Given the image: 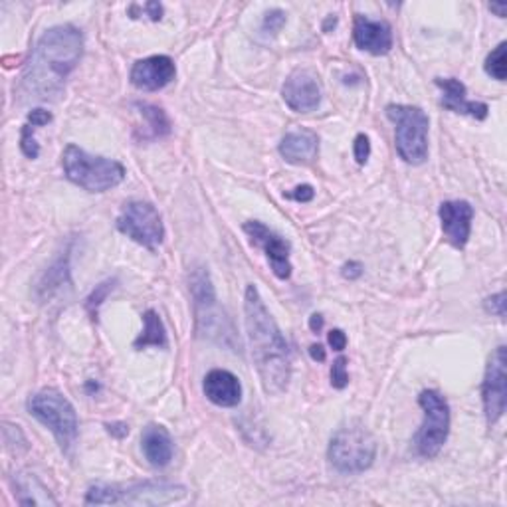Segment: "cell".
Wrapping results in <instances>:
<instances>
[{"mask_svg": "<svg viewBox=\"0 0 507 507\" xmlns=\"http://www.w3.org/2000/svg\"><path fill=\"white\" fill-rule=\"evenodd\" d=\"M82 54L84 36L78 28L62 25L46 30L26 65L22 94L36 102L56 99L64 90L65 78L78 65Z\"/></svg>", "mask_w": 507, "mask_h": 507, "instance_id": "6da1fadb", "label": "cell"}, {"mask_svg": "<svg viewBox=\"0 0 507 507\" xmlns=\"http://www.w3.org/2000/svg\"><path fill=\"white\" fill-rule=\"evenodd\" d=\"M244 322L252 361L256 365L263 393L282 394L292 379L290 347L263 303L258 288L252 283L244 293Z\"/></svg>", "mask_w": 507, "mask_h": 507, "instance_id": "7a4b0ae2", "label": "cell"}, {"mask_svg": "<svg viewBox=\"0 0 507 507\" xmlns=\"http://www.w3.org/2000/svg\"><path fill=\"white\" fill-rule=\"evenodd\" d=\"M186 498L181 483L145 480L129 483H95L85 493L87 505H169Z\"/></svg>", "mask_w": 507, "mask_h": 507, "instance_id": "3957f363", "label": "cell"}, {"mask_svg": "<svg viewBox=\"0 0 507 507\" xmlns=\"http://www.w3.org/2000/svg\"><path fill=\"white\" fill-rule=\"evenodd\" d=\"M62 167L68 181L87 193L112 191L125 179L124 164L107 157L90 155L78 145H68L64 149Z\"/></svg>", "mask_w": 507, "mask_h": 507, "instance_id": "277c9868", "label": "cell"}, {"mask_svg": "<svg viewBox=\"0 0 507 507\" xmlns=\"http://www.w3.org/2000/svg\"><path fill=\"white\" fill-rule=\"evenodd\" d=\"M28 413L46 426L64 454H72L78 442L80 422L74 404L56 389H42L28 399Z\"/></svg>", "mask_w": 507, "mask_h": 507, "instance_id": "5b68a950", "label": "cell"}, {"mask_svg": "<svg viewBox=\"0 0 507 507\" xmlns=\"http://www.w3.org/2000/svg\"><path fill=\"white\" fill-rule=\"evenodd\" d=\"M327 458L339 473L357 476V473L367 472L377 458V440L363 424L351 422L341 426L333 434L327 448Z\"/></svg>", "mask_w": 507, "mask_h": 507, "instance_id": "8992f818", "label": "cell"}, {"mask_svg": "<svg viewBox=\"0 0 507 507\" xmlns=\"http://www.w3.org/2000/svg\"><path fill=\"white\" fill-rule=\"evenodd\" d=\"M387 117L394 124L399 157L409 164H422L428 159V115L416 105L391 104Z\"/></svg>", "mask_w": 507, "mask_h": 507, "instance_id": "52a82bcc", "label": "cell"}, {"mask_svg": "<svg viewBox=\"0 0 507 507\" xmlns=\"http://www.w3.org/2000/svg\"><path fill=\"white\" fill-rule=\"evenodd\" d=\"M191 292L194 300L198 333L214 339L223 345L236 347L233 327H230L226 315L220 312L211 275L204 268H196L191 272Z\"/></svg>", "mask_w": 507, "mask_h": 507, "instance_id": "ba28073f", "label": "cell"}, {"mask_svg": "<svg viewBox=\"0 0 507 507\" xmlns=\"http://www.w3.org/2000/svg\"><path fill=\"white\" fill-rule=\"evenodd\" d=\"M418 404L424 413V422L414 436L416 454L432 460L444 448L450 434V406L438 391H422Z\"/></svg>", "mask_w": 507, "mask_h": 507, "instance_id": "9c48e42d", "label": "cell"}, {"mask_svg": "<svg viewBox=\"0 0 507 507\" xmlns=\"http://www.w3.org/2000/svg\"><path fill=\"white\" fill-rule=\"evenodd\" d=\"M117 230L147 250H157L164 240V226L159 211L151 203L131 201L117 216Z\"/></svg>", "mask_w": 507, "mask_h": 507, "instance_id": "30bf717a", "label": "cell"}, {"mask_svg": "<svg viewBox=\"0 0 507 507\" xmlns=\"http://www.w3.org/2000/svg\"><path fill=\"white\" fill-rule=\"evenodd\" d=\"M505 345H500L492 353L486 367V377L482 384L483 413L490 426L500 421L507 404V374H505Z\"/></svg>", "mask_w": 507, "mask_h": 507, "instance_id": "8fae6325", "label": "cell"}, {"mask_svg": "<svg viewBox=\"0 0 507 507\" xmlns=\"http://www.w3.org/2000/svg\"><path fill=\"white\" fill-rule=\"evenodd\" d=\"M322 82L313 70H295L288 75V80L283 82L282 97L285 105H288L295 114H307L313 112L322 104Z\"/></svg>", "mask_w": 507, "mask_h": 507, "instance_id": "7c38bea8", "label": "cell"}, {"mask_svg": "<svg viewBox=\"0 0 507 507\" xmlns=\"http://www.w3.org/2000/svg\"><path fill=\"white\" fill-rule=\"evenodd\" d=\"M244 233L250 236L254 244L260 246L266 252V258L272 266V272L280 280H288L292 275V262H290V244L280 234H275L266 224L258 220H250L244 224Z\"/></svg>", "mask_w": 507, "mask_h": 507, "instance_id": "4fadbf2b", "label": "cell"}, {"mask_svg": "<svg viewBox=\"0 0 507 507\" xmlns=\"http://www.w3.org/2000/svg\"><path fill=\"white\" fill-rule=\"evenodd\" d=\"M438 214L446 240L454 248H464L472 233L473 206L468 201H446L440 204Z\"/></svg>", "mask_w": 507, "mask_h": 507, "instance_id": "5bb4252c", "label": "cell"}, {"mask_svg": "<svg viewBox=\"0 0 507 507\" xmlns=\"http://www.w3.org/2000/svg\"><path fill=\"white\" fill-rule=\"evenodd\" d=\"M176 75L174 62L169 56H151L135 62L131 68V84L143 92H159Z\"/></svg>", "mask_w": 507, "mask_h": 507, "instance_id": "9a60e30c", "label": "cell"}, {"mask_svg": "<svg viewBox=\"0 0 507 507\" xmlns=\"http://www.w3.org/2000/svg\"><path fill=\"white\" fill-rule=\"evenodd\" d=\"M353 40L359 50H365L373 56H384L393 48V30L387 22L357 15L355 26H353Z\"/></svg>", "mask_w": 507, "mask_h": 507, "instance_id": "2e32d148", "label": "cell"}, {"mask_svg": "<svg viewBox=\"0 0 507 507\" xmlns=\"http://www.w3.org/2000/svg\"><path fill=\"white\" fill-rule=\"evenodd\" d=\"M203 389L206 399L223 409H233L242 401V384L236 374L226 369H213L208 373Z\"/></svg>", "mask_w": 507, "mask_h": 507, "instance_id": "e0dca14e", "label": "cell"}, {"mask_svg": "<svg viewBox=\"0 0 507 507\" xmlns=\"http://www.w3.org/2000/svg\"><path fill=\"white\" fill-rule=\"evenodd\" d=\"M436 85L442 90V105L450 112L470 115L478 121H483L490 114L488 104L483 102H470L466 97V85L454 78H436Z\"/></svg>", "mask_w": 507, "mask_h": 507, "instance_id": "ac0fdd59", "label": "cell"}, {"mask_svg": "<svg viewBox=\"0 0 507 507\" xmlns=\"http://www.w3.org/2000/svg\"><path fill=\"white\" fill-rule=\"evenodd\" d=\"M141 450L153 468L169 466L174 454V444L169 430L161 424H149L141 434Z\"/></svg>", "mask_w": 507, "mask_h": 507, "instance_id": "d6986e66", "label": "cell"}, {"mask_svg": "<svg viewBox=\"0 0 507 507\" xmlns=\"http://www.w3.org/2000/svg\"><path fill=\"white\" fill-rule=\"evenodd\" d=\"M319 137L310 129H295L285 134L280 143V155L292 164H310L317 157Z\"/></svg>", "mask_w": 507, "mask_h": 507, "instance_id": "ffe728a7", "label": "cell"}, {"mask_svg": "<svg viewBox=\"0 0 507 507\" xmlns=\"http://www.w3.org/2000/svg\"><path fill=\"white\" fill-rule=\"evenodd\" d=\"M134 347L137 351L147 349V347H159V349L169 347L167 329H164L161 317L155 310H147L145 313H143V332L134 341Z\"/></svg>", "mask_w": 507, "mask_h": 507, "instance_id": "44dd1931", "label": "cell"}, {"mask_svg": "<svg viewBox=\"0 0 507 507\" xmlns=\"http://www.w3.org/2000/svg\"><path fill=\"white\" fill-rule=\"evenodd\" d=\"M143 119L147 121V135L145 139H161L171 134V119L161 107L151 104H135Z\"/></svg>", "mask_w": 507, "mask_h": 507, "instance_id": "7402d4cb", "label": "cell"}, {"mask_svg": "<svg viewBox=\"0 0 507 507\" xmlns=\"http://www.w3.org/2000/svg\"><path fill=\"white\" fill-rule=\"evenodd\" d=\"M42 483L32 478V476H25L16 480V492H18V503L22 505H56L58 502L50 498V493L44 492H35L36 488H40Z\"/></svg>", "mask_w": 507, "mask_h": 507, "instance_id": "603a6c76", "label": "cell"}, {"mask_svg": "<svg viewBox=\"0 0 507 507\" xmlns=\"http://www.w3.org/2000/svg\"><path fill=\"white\" fill-rule=\"evenodd\" d=\"M65 275H68V256L60 258L56 263H54V266L48 270L46 278H44V282L38 285L42 297H52V293L64 283Z\"/></svg>", "mask_w": 507, "mask_h": 507, "instance_id": "cb8c5ba5", "label": "cell"}, {"mask_svg": "<svg viewBox=\"0 0 507 507\" xmlns=\"http://www.w3.org/2000/svg\"><path fill=\"white\" fill-rule=\"evenodd\" d=\"M483 68H486V74L492 75L493 80H498V82L505 80V75H507V44L505 42L498 44V48L492 50V54L486 58V64H483Z\"/></svg>", "mask_w": 507, "mask_h": 507, "instance_id": "d4e9b609", "label": "cell"}, {"mask_svg": "<svg viewBox=\"0 0 507 507\" xmlns=\"http://www.w3.org/2000/svg\"><path fill=\"white\" fill-rule=\"evenodd\" d=\"M114 288H115V280H105V282H102L99 285H95V290L85 300V310L90 312V315L94 319L97 317V310L107 300V295L114 292Z\"/></svg>", "mask_w": 507, "mask_h": 507, "instance_id": "484cf974", "label": "cell"}, {"mask_svg": "<svg viewBox=\"0 0 507 507\" xmlns=\"http://www.w3.org/2000/svg\"><path fill=\"white\" fill-rule=\"evenodd\" d=\"M35 125H30L26 121V125L22 127V134H20V151L25 153L28 159H38L40 155V147L35 139Z\"/></svg>", "mask_w": 507, "mask_h": 507, "instance_id": "4316f807", "label": "cell"}, {"mask_svg": "<svg viewBox=\"0 0 507 507\" xmlns=\"http://www.w3.org/2000/svg\"><path fill=\"white\" fill-rule=\"evenodd\" d=\"M285 25V13L280 8H272L263 15V22H262V30L266 35H278V32L283 28Z\"/></svg>", "mask_w": 507, "mask_h": 507, "instance_id": "83f0119b", "label": "cell"}, {"mask_svg": "<svg viewBox=\"0 0 507 507\" xmlns=\"http://www.w3.org/2000/svg\"><path fill=\"white\" fill-rule=\"evenodd\" d=\"M332 384L335 389H345L349 384V373H347V359L339 357L332 367Z\"/></svg>", "mask_w": 507, "mask_h": 507, "instance_id": "f1b7e54d", "label": "cell"}, {"mask_svg": "<svg viewBox=\"0 0 507 507\" xmlns=\"http://www.w3.org/2000/svg\"><path fill=\"white\" fill-rule=\"evenodd\" d=\"M353 155H355V161L359 164H365L369 161V157H371V143H369L367 135L359 134L355 137V143H353Z\"/></svg>", "mask_w": 507, "mask_h": 507, "instance_id": "f546056e", "label": "cell"}, {"mask_svg": "<svg viewBox=\"0 0 507 507\" xmlns=\"http://www.w3.org/2000/svg\"><path fill=\"white\" fill-rule=\"evenodd\" d=\"M486 310L493 315H498V317H505V293L500 292V293H495L492 297H488L486 300Z\"/></svg>", "mask_w": 507, "mask_h": 507, "instance_id": "4dcf8cb0", "label": "cell"}, {"mask_svg": "<svg viewBox=\"0 0 507 507\" xmlns=\"http://www.w3.org/2000/svg\"><path fill=\"white\" fill-rule=\"evenodd\" d=\"M50 121H52V114L46 112V109H32V114L28 115V124L35 127L48 125Z\"/></svg>", "mask_w": 507, "mask_h": 507, "instance_id": "1f68e13d", "label": "cell"}, {"mask_svg": "<svg viewBox=\"0 0 507 507\" xmlns=\"http://www.w3.org/2000/svg\"><path fill=\"white\" fill-rule=\"evenodd\" d=\"M288 196L295 198L297 203H310V201H313L315 191H313V186H310V184H302V186H297V189L293 193H290Z\"/></svg>", "mask_w": 507, "mask_h": 507, "instance_id": "d6a6232c", "label": "cell"}, {"mask_svg": "<svg viewBox=\"0 0 507 507\" xmlns=\"http://www.w3.org/2000/svg\"><path fill=\"white\" fill-rule=\"evenodd\" d=\"M363 270H365V268H363L361 262L351 260V262L345 263L343 270H341V273H343V278H347V280H359L363 275Z\"/></svg>", "mask_w": 507, "mask_h": 507, "instance_id": "836d02e7", "label": "cell"}, {"mask_svg": "<svg viewBox=\"0 0 507 507\" xmlns=\"http://www.w3.org/2000/svg\"><path fill=\"white\" fill-rule=\"evenodd\" d=\"M329 345L333 347V351H343L347 347V335L341 332V329H333L329 333Z\"/></svg>", "mask_w": 507, "mask_h": 507, "instance_id": "e575fe53", "label": "cell"}, {"mask_svg": "<svg viewBox=\"0 0 507 507\" xmlns=\"http://www.w3.org/2000/svg\"><path fill=\"white\" fill-rule=\"evenodd\" d=\"M107 432L115 436V438H124L129 434V426L125 422H114V424H107Z\"/></svg>", "mask_w": 507, "mask_h": 507, "instance_id": "d590c367", "label": "cell"}, {"mask_svg": "<svg viewBox=\"0 0 507 507\" xmlns=\"http://www.w3.org/2000/svg\"><path fill=\"white\" fill-rule=\"evenodd\" d=\"M145 10L149 13V18L151 20H161V15H163V6L159 3H147L145 5Z\"/></svg>", "mask_w": 507, "mask_h": 507, "instance_id": "8d00e7d4", "label": "cell"}, {"mask_svg": "<svg viewBox=\"0 0 507 507\" xmlns=\"http://www.w3.org/2000/svg\"><path fill=\"white\" fill-rule=\"evenodd\" d=\"M310 355H312V359L317 361V363H323V361L327 359V353H325L323 345H312V347H310Z\"/></svg>", "mask_w": 507, "mask_h": 507, "instance_id": "74e56055", "label": "cell"}, {"mask_svg": "<svg viewBox=\"0 0 507 507\" xmlns=\"http://www.w3.org/2000/svg\"><path fill=\"white\" fill-rule=\"evenodd\" d=\"M322 327H323V317L319 313H313L310 317V329L313 333H319V332H322Z\"/></svg>", "mask_w": 507, "mask_h": 507, "instance_id": "f35d334b", "label": "cell"}, {"mask_svg": "<svg viewBox=\"0 0 507 507\" xmlns=\"http://www.w3.org/2000/svg\"><path fill=\"white\" fill-rule=\"evenodd\" d=\"M490 10H492V13L498 15L500 18H505V15H507V5H495V3H492V5H490Z\"/></svg>", "mask_w": 507, "mask_h": 507, "instance_id": "ab89813d", "label": "cell"}]
</instances>
